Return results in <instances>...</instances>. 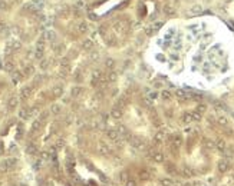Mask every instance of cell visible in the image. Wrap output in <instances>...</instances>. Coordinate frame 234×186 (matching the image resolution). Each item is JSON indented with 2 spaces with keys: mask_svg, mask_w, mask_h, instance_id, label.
Returning <instances> with one entry per match:
<instances>
[{
  "mask_svg": "<svg viewBox=\"0 0 234 186\" xmlns=\"http://www.w3.org/2000/svg\"><path fill=\"white\" fill-rule=\"evenodd\" d=\"M106 136H108L112 142H118V140H119V132L115 130V129H109L108 132H106Z\"/></svg>",
  "mask_w": 234,
  "mask_h": 186,
  "instance_id": "cell-1",
  "label": "cell"
},
{
  "mask_svg": "<svg viewBox=\"0 0 234 186\" xmlns=\"http://www.w3.org/2000/svg\"><path fill=\"white\" fill-rule=\"evenodd\" d=\"M131 143H132V146H134L135 149H138V150H142L144 147H145V145H144V142L141 139H132Z\"/></svg>",
  "mask_w": 234,
  "mask_h": 186,
  "instance_id": "cell-2",
  "label": "cell"
},
{
  "mask_svg": "<svg viewBox=\"0 0 234 186\" xmlns=\"http://www.w3.org/2000/svg\"><path fill=\"white\" fill-rule=\"evenodd\" d=\"M218 170L221 172V173H224V172H227V169H229V160H220L217 165Z\"/></svg>",
  "mask_w": 234,
  "mask_h": 186,
  "instance_id": "cell-3",
  "label": "cell"
},
{
  "mask_svg": "<svg viewBox=\"0 0 234 186\" xmlns=\"http://www.w3.org/2000/svg\"><path fill=\"white\" fill-rule=\"evenodd\" d=\"M98 150H99V153H101V155H109V147L106 145H103V143H99Z\"/></svg>",
  "mask_w": 234,
  "mask_h": 186,
  "instance_id": "cell-4",
  "label": "cell"
},
{
  "mask_svg": "<svg viewBox=\"0 0 234 186\" xmlns=\"http://www.w3.org/2000/svg\"><path fill=\"white\" fill-rule=\"evenodd\" d=\"M152 159H154L155 162L157 163H161V162H164V155H162V153H161V152H155L154 153V156H152Z\"/></svg>",
  "mask_w": 234,
  "mask_h": 186,
  "instance_id": "cell-5",
  "label": "cell"
},
{
  "mask_svg": "<svg viewBox=\"0 0 234 186\" xmlns=\"http://www.w3.org/2000/svg\"><path fill=\"white\" fill-rule=\"evenodd\" d=\"M111 116L115 117V119H119V117L122 116V110L118 109V107H114V109L111 110Z\"/></svg>",
  "mask_w": 234,
  "mask_h": 186,
  "instance_id": "cell-6",
  "label": "cell"
},
{
  "mask_svg": "<svg viewBox=\"0 0 234 186\" xmlns=\"http://www.w3.org/2000/svg\"><path fill=\"white\" fill-rule=\"evenodd\" d=\"M52 93H53V96H56V97L62 96V93H63L62 86H55V87H53V90H52Z\"/></svg>",
  "mask_w": 234,
  "mask_h": 186,
  "instance_id": "cell-7",
  "label": "cell"
},
{
  "mask_svg": "<svg viewBox=\"0 0 234 186\" xmlns=\"http://www.w3.org/2000/svg\"><path fill=\"white\" fill-rule=\"evenodd\" d=\"M17 103H19V100H17V97H14V96H13V97H10V100H9V103H7V105H9V109H14V107L17 106Z\"/></svg>",
  "mask_w": 234,
  "mask_h": 186,
  "instance_id": "cell-8",
  "label": "cell"
},
{
  "mask_svg": "<svg viewBox=\"0 0 234 186\" xmlns=\"http://www.w3.org/2000/svg\"><path fill=\"white\" fill-rule=\"evenodd\" d=\"M78 32H79V33H82V35H83V33H86V32H88V24H86V23H79V24H78Z\"/></svg>",
  "mask_w": 234,
  "mask_h": 186,
  "instance_id": "cell-9",
  "label": "cell"
},
{
  "mask_svg": "<svg viewBox=\"0 0 234 186\" xmlns=\"http://www.w3.org/2000/svg\"><path fill=\"white\" fill-rule=\"evenodd\" d=\"M177 96H178V99H180V100H185V99H188V94L184 92V90H177Z\"/></svg>",
  "mask_w": 234,
  "mask_h": 186,
  "instance_id": "cell-10",
  "label": "cell"
},
{
  "mask_svg": "<svg viewBox=\"0 0 234 186\" xmlns=\"http://www.w3.org/2000/svg\"><path fill=\"white\" fill-rule=\"evenodd\" d=\"M106 77H108V82H115V80H116V77H118V75L115 73L114 70H111V72L108 73V76H106Z\"/></svg>",
  "mask_w": 234,
  "mask_h": 186,
  "instance_id": "cell-11",
  "label": "cell"
},
{
  "mask_svg": "<svg viewBox=\"0 0 234 186\" xmlns=\"http://www.w3.org/2000/svg\"><path fill=\"white\" fill-rule=\"evenodd\" d=\"M30 90H32V87H24V89H22V99H26L29 94H30Z\"/></svg>",
  "mask_w": 234,
  "mask_h": 186,
  "instance_id": "cell-12",
  "label": "cell"
},
{
  "mask_svg": "<svg viewBox=\"0 0 234 186\" xmlns=\"http://www.w3.org/2000/svg\"><path fill=\"white\" fill-rule=\"evenodd\" d=\"M204 146H206L207 149H214V147H216V143H214L213 140L207 139V140H204Z\"/></svg>",
  "mask_w": 234,
  "mask_h": 186,
  "instance_id": "cell-13",
  "label": "cell"
},
{
  "mask_svg": "<svg viewBox=\"0 0 234 186\" xmlns=\"http://www.w3.org/2000/svg\"><path fill=\"white\" fill-rule=\"evenodd\" d=\"M216 147H217L218 150H224V149H226V142H224V140H217V143H216Z\"/></svg>",
  "mask_w": 234,
  "mask_h": 186,
  "instance_id": "cell-14",
  "label": "cell"
},
{
  "mask_svg": "<svg viewBox=\"0 0 234 186\" xmlns=\"http://www.w3.org/2000/svg\"><path fill=\"white\" fill-rule=\"evenodd\" d=\"M217 122H218V125H221V126H227V117L226 116H218V119H217Z\"/></svg>",
  "mask_w": 234,
  "mask_h": 186,
  "instance_id": "cell-15",
  "label": "cell"
},
{
  "mask_svg": "<svg viewBox=\"0 0 234 186\" xmlns=\"http://www.w3.org/2000/svg\"><path fill=\"white\" fill-rule=\"evenodd\" d=\"M50 112L53 115H59V113H60V105H53L50 107Z\"/></svg>",
  "mask_w": 234,
  "mask_h": 186,
  "instance_id": "cell-16",
  "label": "cell"
},
{
  "mask_svg": "<svg viewBox=\"0 0 234 186\" xmlns=\"http://www.w3.org/2000/svg\"><path fill=\"white\" fill-rule=\"evenodd\" d=\"M26 149H27V153H30V155H33V153H36V146H34L33 143H29Z\"/></svg>",
  "mask_w": 234,
  "mask_h": 186,
  "instance_id": "cell-17",
  "label": "cell"
},
{
  "mask_svg": "<svg viewBox=\"0 0 234 186\" xmlns=\"http://www.w3.org/2000/svg\"><path fill=\"white\" fill-rule=\"evenodd\" d=\"M161 185H162V186H174V182H172L171 179H167V178H165V179L161 180Z\"/></svg>",
  "mask_w": 234,
  "mask_h": 186,
  "instance_id": "cell-18",
  "label": "cell"
},
{
  "mask_svg": "<svg viewBox=\"0 0 234 186\" xmlns=\"http://www.w3.org/2000/svg\"><path fill=\"white\" fill-rule=\"evenodd\" d=\"M11 77H13V83H19V80H20V77H22V75H20L19 72H14V73L11 75Z\"/></svg>",
  "mask_w": 234,
  "mask_h": 186,
  "instance_id": "cell-19",
  "label": "cell"
},
{
  "mask_svg": "<svg viewBox=\"0 0 234 186\" xmlns=\"http://www.w3.org/2000/svg\"><path fill=\"white\" fill-rule=\"evenodd\" d=\"M172 143H174V146H175V147H180V146H181V143H183V140H181V138L175 136V138L172 139Z\"/></svg>",
  "mask_w": 234,
  "mask_h": 186,
  "instance_id": "cell-20",
  "label": "cell"
},
{
  "mask_svg": "<svg viewBox=\"0 0 234 186\" xmlns=\"http://www.w3.org/2000/svg\"><path fill=\"white\" fill-rule=\"evenodd\" d=\"M118 132H119L121 135H124V136H129V132H128V129H126L125 126H119Z\"/></svg>",
  "mask_w": 234,
  "mask_h": 186,
  "instance_id": "cell-21",
  "label": "cell"
},
{
  "mask_svg": "<svg viewBox=\"0 0 234 186\" xmlns=\"http://www.w3.org/2000/svg\"><path fill=\"white\" fill-rule=\"evenodd\" d=\"M19 116L22 117V119H26V117H29V110H27V109H22V110L19 112Z\"/></svg>",
  "mask_w": 234,
  "mask_h": 186,
  "instance_id": "cell-22",
  "label": "cell"
},
{
  "mask_svg": "<svg viewBox=\"0 0 234 186\" xmlns=\"http://www.w3.org/2000/svg\"><path fill=\"white\" fill-rule=\"evenodd\" d=\"M191 120H193V116H191L190 113H185V115L183 116V122L184 123H190Z\"/></svg>",
  "mask_w": 234,
  "mask_h": 186,
  "instance_id": "cell-23",
  "label": "cell"
},
{
  "mask_svg": "<svg viewBox=\"0 0 234 186\" xmlns=\"http://www.w3.org/2000/svg\"><path fill=\"white\" fill-rule=\"evenodd\" d=\"M34 56H36V59H42L43 57V49H39V47H37V50H36V53H34Z\"/></svg>",
  "mask_w": 234,
  "mask_h": 186,
  "instance_id": "cell-24",
  "label": "cell"
},
{
  "mask_svg": "<svg viewBox=\"0 0 234 186\" xmlns=\"http://www.w3.org/2000/svg\"><path fill=\"white\" fill-rule=\"evenodd\" d=\"M9 166H7V163L6 162H1L0 163V172H7V170H9Z\"/></svg>",
  "mask_w": 234,
  "mask_h": 186,
  "instance_id": "cell-25",
  "label": "cell"
},
{
  "mask_svg": "<svg viewBox=\"0 0 234 186\" xmlns=\"http://www.w3.org/2000/svg\"><path fill=\"white\" fill-rule=\"evenodd\" d=\"M82 92V87H73V89H72V96H78V94H79V93Z\"/></svg>",
  "mask_w": 234,
  "mask_h": 186,
  "instance_id": "cell-26",
  "label": "cell"
},
{
  "mask_svg": "<svg viewBox=\"0 0 234 186\" xmlns=\"http://www.w3.org/2000/svg\"><path fill=\"white\" fill-rule=\"evenodd\" d=\"M161 96H162V97H164V99H171V92H168V90H164V92H162V94H161Z\"/></svg>",
  "mask_w": 234,
  "mask_h": 186,
  "instance_id": "cell-27",
  "label": "cell"
},
{
  "mask_svg": "<svg viewBox=\"0 0 234 186\" xmlns=\"http://www.w3.org/2000/svg\"><path fill=\"white\" fill-rule=\"evenodd\" d=\"M148 172H147V170H141V172H139V178H141V179H148Z\"/></svg>",
  "mask_w": 234,
  "mask_h": 186,
  "instance_id": "cell-28",
  "label": "cell"
},
{
  "mask_svg": "<svg viewBox=\"0 0 234 186\" xmlns=\"http://www.w3.org/2000/svg\"><path fill=\"white\" fill-rule=\"evenodd\" d=\"M162 139H164V133L162 132H158V133L155 135V142H161Z\"/></svg>",
  "mask_w": 234,
  "mask_h": 186,
  "instance_id": "cell-29",
  "label": "cell"
},
{
  "mask_svg": "<svg viewBox=\"0 0 234 186\" xmlns=\"http://www.w3.org/2000/svg\"><path fill=\"white\" fill-rule=\"evenodd\" d=\"M47 64H49V60H46V59H43L42 62H40V69L45 70L46 67H47Z\"/></svg>",
  "mask_w": 234,
  "mask_h": 186,
  "instance_id": "cell-30",
  "label": "cell"
},
{
  "mask_svg": "<svg viewBox=\"0 0 234 186\" xmlns=\"http://www.w3.org/2000/svg\"><path fill=\"white\" fill-rule=\"evenodd\" d=\"M32 73H33V67H32V66H27V67L24 69V75H26V76H30Z\"/></svg>",
  "mask_w": 234,
  "mask_h": 186,
  "instance_id": "cell-31",
  "label": "cell"
},
{
  "mask_svg": "<svg viewBox=\"0 0 234 186\" xmlns=\"http://www.w3.org/2000/svg\"><path fill=\"white\" fill-rule=\"evenodd\" d=\"M4 69L9 70V72H11V70H13V63H10V62H6V63H4Z\"/></svg>",
  "mask_w": 234,
  "mask_h": 186,
  "instance_id": "cell-32",
  "label": "cell"
},
{
  "mask_svg": "<svg viewBox=\"0 0 234 186\" xmlns=\"http://www.w3.org/2000/svg\"><path fill=\"white\" fill-rule=\"evenodd\" d=\"M63 146H65V140H63L62 138H60V139H57L56 140V147H63Z\"/></svg>",
  "mask_w": 234,
  "mask_h": 186,
  "instance_id": "cell-33",
  "label": "cell"
},
{
  "mask_svg": "<svg viewBox=\"0 0 234 186\" xmlns=\"http://www.w3.org/2000/svg\"><path fill=\"white\" fill-rule=\"evenodd\" d=\"M191 116H193V120H200V119H201L200 112H194V113H193Z\"/></svg>",
  "mask_w": 234,
  "mask_h": 186,
  "instance_id": "cell-34",
  "label": "cell"
},
{
  "mask_svg": "<svg viewBox=\"0 0 234 186\" xmlns=\"http://www.w3.org/2000/svg\"><path fill=\"white\" fill-rule=\"evenodd\" d=\"M106 67H109V69H111V67H114V64H115V62L114 60H112V59H108V60H106Z\"/></svg>",
  "mask_w": 234,
  "mask_h": 186,
  "instance_id": "cell-35",
  "label": "cell"
},
{
  "mask_svg": "<svg viewBox=\"0 0 234 186\" xmlns=\"http://www.w3.org/2000/svg\"><path fill=\"white\" fill-rule=\"evenodd\" d=\"M91 47H92V42L91 40L83 42V49H91Z\"/></svg>",
  "mask_w": 234,
  "mask_h": 186,
  "instance_id": "cell-36",
  "label": "cell"
},
{
  "mask_svg": "<svg viewBox=\"0 0 234 186\" xmlns=\"http://www.w3.org/2000/svg\"><path fill=\"white\" fill-rule=\"evenodd\" d=\"M46 39H47V40L55 39V33H53V32H47V33H46Z\"/></svg>",
  "mask_w": 234,
  "mask_h": 186,
  "instance_id": "cell-37",
  "label": "cell"
},
{
  "mask_svg": "<svg viewBox=\"0 0 234 186\" xmlns=\"http://www.w3.org/2000/svg\"><path fill=\"white\" fill-rule=\"evenodd\" d=\"M37 112H39V110H37V107H32V109L29 110V116H34Z\"/></svg>",
  "mask_w": 234,
  "mask_h": 186,
  "instance_id": "cell-38",
  "label": "cell"
},
{
  "mask_svg": "<svg viewBox=\"0 0 234 186\" xmlns=\"http://www.w3.org/2000/svg\"><path fill=\"white\" fill-rule=\"evenodd\" d=\"M183 172H184V175H185V176H193V170H191V169H188V168H185Z\"/></svg>",
  "mask_w": 234,
  "mask_h": 186,
  "instance_id": "cell-39",
  "label": "cell"
},
{
  "mask_svg": "<svg viewBox=\"0 0 234 186\" xmlns=\"http://www.w3.org/2000/svg\"><path fill=\"white\" fill-rule=\"evenodd\" d=\"M49 156H50V155H49L47 152H42V153H40V157H42L43 160H46V159H49Z\"/></svg>",
  "mask_w": 234,
  "mask_h": 186,
  "instance_id": "cell-40",
  "label": "cell"
},
{
  "mask_svg": "<svg viewBox=\"0 0 234 186\" xmlns=\"http://www.w3.org/2000/svg\"><path fill=\"white\" fill-rule=\"evenodd\" d=\"M167 170H170L172 175H175V168H174L172 165H168V166H167Z\"/></svg>",
  "mask_w": 234,
  "mask_h": 186,
  "instance_id": "cell-41",
  "label": "cell"
},
{
  "mask_svg": "<svg viewBox=\"0 0 234 186\" xmlns=\"http://www.w3.org/2000/svg\"><path fill=\"white\" fill-rule=\"evenodd\" d=\"M191 12H193V13H200L201 12V7L200 6H194L193 9H191Z\"/></svg>",
  "mask_w": 234,
  "mask_h": 186,
  "instance_id": "cell-42",
  "label": "cell"
},
{
  "mask_svg": "<svg viewBox=\"0 0 234 186\" xmlns=\"http://www.w3.org/2000/svg\"><path fill=\"white\" fill-rule=\"evenodd\" d=\"M206 109H207V107H206L204 105H198V107H197V112H200V113H201V112H206Z\"/></svg>",
  "mask_w": 234,
  "mask_h": 186,
  "instance_id": "cell-43",
  "label": "cell"
},
{
  "mask_svg": "<svg viewBox=\"0 0 234 186\" xmlns=\"http://www.w3.org/2000/svg\"><path fill=\"white\" fill-rule=\"evenodd\" d=\"M125 185H126V186H137V183H135L134 180H126Z\"/></svg>",
  "mask_w": 234,
  "mask_h": 186,
  "instance_id": "cell-44",
  "label": "cell"
},
{
  "mask_svg": "<svg viewBox=\"0 0 234 186\" xmlns=\"http://www.w3.org/2000/svg\"><path fill=\"white\" fill-rule=\"evenodd\" d=\"M149 97H151V99H155V97H158V93H157V92H152L151 94H149Z\"/></svg>",
  "mask_w": 234,
  "mask_h": 186,
  "instance_id": "cell-45",
  "label": "cell"
},
{
  "mask_svg": "<svg viewBox=\"0 0 234 186\" xmlns=\"http://www.w3.org/2000/svg\"><path fill=\"white\" fill-rule=\"evenodd\" d=\"M4 29H6V24L4 23H0V33H1Z\"/></svg>",
  "mask_w": 234,
  "mask_h": 186,
  "instance_id": "cell-46",
  "label": "cell"
},
{
  "mask_svg": "<svg viewBox=\"0 0 234 186\" xmlns=\"http://www.w3.org/2000/svg\"><path fill=\"white\" fill-rule=\"evenodd\" d=\"M46 117H47V113H43V115L40 116V120H45Z\"/></svg>",
  "mask_w": 234,
  "mask_h": 186,
  "instance_id": "cell-47",
  "label": "cell"
},
{
  "mask_svg": "<svg viewBox=\"0 0 234 186\" xmlns=\"http://www.w3.org/2000/svg\"><path fill=\"white\" fill-rule=\"evenodd\" d=\"M121 179H122V180H125V182H126V173H122V175H121Z\"/></svg>",
  "mask_w": 234,
  "mask_h": 186,
  "instance_id": "cell-48",
  "label": "cell"
},
{
  "mask_svg": "<svg viewBox=\"0 0 234 186\" xmlns=\"http://www.w3.org/2000/svg\"><path fill=\"white\" fill-rule=\"evenodd\" d=\"M0 7H6V3H3V1H0Z\"/></svg>",
  "mask_w": 234,
  "mask_h": 186,
  "instance_id": "cell-49",
  "label": "cell"
},
{
  "mask_svg": "<svg viewBox=\"0 0 234 186\" xmlns=\"http://www.w3.org/2000/svg\"><path fill=\"white\" fill-rule=\"evenodd\" d=\"M226 1H229V0H226Z\"/></svg>",
  "mask_w": 234,
  "mask_h": 186,
  "instance_id": "cell-50",
  "label": "cell"
}]
</instances>
